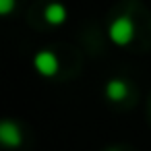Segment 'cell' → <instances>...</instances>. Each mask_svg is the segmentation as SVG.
I'll return each instance as SVG.
<instances>
[{
	"instance_id": "obj_2",
	"label": "cell",
	"mask_w": 151,
	"mask_h": 151,
	"mask_svg": "<svg viewBox=\"0 0 151 151\" xmlns=\"http://www.w3.org/2000/svg\"><path fill=\"white\" fill-rule=\"evenodd\" d=\"M33 66H35V70H37L42 77H54V75L58 73V68H60V62H58V58H56L54 52L42 50V52H37L35 58H33Z\"/></svg>"
},
{
	"instance_id": "obj_6",
	"label": "cell",
	"mask_w": 151,
	"mask_h": 151,
	"mask_svg": "<svg viewBox=\"0 0 151 151\" xmlns=\"http://www.w3.org/2000/svg\"><path fill=\"white\" fill-rule=\"evenodd\" d=\"M15 0H0V13L2 15H9V13H13V9H15Z\"/></svg>"
},
{
	"instance_id": "obj_1",
	"label": "cell",
	"mask_w": 151,
	"mask_h": 151,
	"mask_svg": "<svg viewBox=\"0 0 151 151\" xmlns=\"http://www.w3.org/2000/svg\"><path fill=\"white\" fill-rule=\"evenodd\" d=\"M108 35L112 40V44H116V46L130 44L132 37H134V23H132V19L124 15V17H118L116 21H112V25L108 29Z\"/></svg>"
},
{
	"instance_id": "obj_5",
	"label": "cell",
	"mask_w": 151,
	"mask_h": 151,
	"mask_svg": "<svg viewBox=\"0 0 151 151\" xmlns=\"http://www.w3.org/2000/svg\"><path fill=\"white\" fill-rule=\"evenodd\" d=\"M106 95H108V99H112V101H122V99L128 95V85H126L122 79H112V81H108V85H106Z\"/></svg>"
},
{
	"instance_id": "obj_3",
	"label": "cell",
	"mask_w": 151,
	"mask_h": 151,
	"mask_svg": "<svg viewBox=\"0 0 151 151\" xmlns=\"http://www.w3.org/2000/svg\"><path fill=\"white\" fill-rule=\"evenodd\" d=\"M0 141L6 147H19L23 143V134H21V128L17 124H13L11 120H4L0 124Z\"/></svg>"
},
{
	"instance_id": "obj_4",
	"label": "cell",
	"mask_w": 151,
	"mask_h": 151,
	"mask_svg": "<svg viewBox=\"0 0 151 151\" xmlns=\"http://www.w3.org/2000/svg\"><path fill=\"white\" fill-rule=\"evenodd\" d=\"M44 19L50 25H62L66 21V9L60 2H50L46 6V11H44Z\"/></svg>"
},
{
	"instance_id": "obj_7",
	"label": "cell",
	"mask_w": 151,
	"mask_h": 151,
	"mask_svg": "<svg viewBox=\"0 0 151 151\" xmlns=\"http://www.w3.org/2000/svg\"><path fill=\"white\" fill-rule=\"evenodd\" d=\"M112 151H114V149H112Z\"/></svg>"
}]
</instances>
